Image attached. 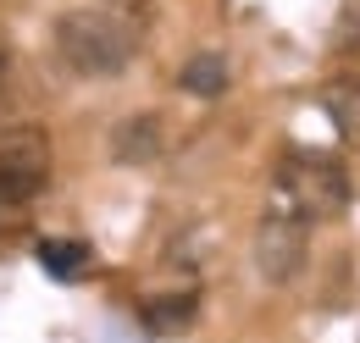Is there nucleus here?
<instances>
[{
    "label": "nucleus",
    "mask_w": 360,
    "mask_h": 343,
    "mask_svg": "<svg viewBox=\"0 0 360 343\" xmlns=\"http://www.w3.org/2000/svg\"><path fill=\"white\" fill-rule=\"evenodd\" d=\"M50 39H56V56H61L67 72H78V78H117L134 61L139 28H128L117 11H61Z\"/></svg>",
    "instance_id": "1"
},
{
    "label": "nucleus",
    "mask_w": 360,
    "mask_h": 343,
    "mask_svg": "<svg viewBox=\"0 0 360 343\" xmlns=\"http://www.w3.org/2000/svg\"><path fill=\"white\" fill-rule=\"evenodd\" d=\"M344 205H349V172L338 167L333 155L300 150V155L277 161L266 211L300 216V221H333V216H344Z\"/></svg>",
    "instance_id": "2"
},
{
    "label": "nucleus",
    "mask_w": 360,
    "mask_h": 343,
    "mask_svg": "<svg viewBox=\"0 0 360 343\" xmlns=\"http://www.w3.org/2000/svg\"><path fill=\"white\" fill-rule=\"evenodd\" d=\"M305 255H311V221L283 216V211H266L261 221H255L250 260H255L261 283H271V288H288V283L305 271Z\"/></svg>",
    "instance_id": "3"
},
{
    "label": "nucleus",
    "mask_w": 360,
    "mask_h": 343,
    "mask_svg": "<svg viewBox=\"0 0 360 343\" xmlns=\"http://www.w3.org/2000/svg\"><path fill=\"white\" fill-rule=\"evenodd\" d=\"M50 177V138L45 128H34V122H11V128H0V200H28V194H39Z\"/></svg>",
    "instance_id": "4"
},
{
    "label": "nucleus",
    "mask_w": 360,
    "mask_h": 343,
    "mask_svg": "<svg viewBox=\"0 0 360 343\" xmlns=\"http://www.w3.org/2000/svg\"><path fill=\"white\" fill-rule=\"evenodd\" d=\"M161 155H167V117L134 111L111 128V161L117 167H155Z\"/></svg>",
    "instance_id": "5"
},
{
    "label": "nucleus",
    "mask_w": 360,
    "mask_h": 343,
    "mask_svg": "<svg viewBox=\"0 0 360 343\" xmlns=\"http://www.w3.org/2000/svg\"><path fill=\"white\" fill-rule=\"evenodd\" d=\"M227 84H233V67H227V56H217V50L188 56L183 72H178V89L194 94V100H217V94H227Z\"/></svg>",
    "instance_id": "6"
},
{
    "label": "nucleus",
    "mask_w": 360,
    "mask_h": 343,
    "mask_svg": "<svg viewBox=\"0 0 360 343\" xmlns=\"http://www.w3.org/2000/svg\"><path fill=\"white\" fill-rule=\"evenodd\" d=\"M194 316H200V294H161L144 304L150 332H183V327H194Z\"/></svg>",
    "instance_id": "7"
},
{
    "label": "nucleus",
    "mask_w": 360,
    "mask_h": 343,
    "mask_svg": "<svg viewBox=\"0 0 360 343\" xmlns=\"http://www.w3.org/2000/svg\"><path fill=\"white\" fill-rule=\"evenodd\" d=\"M327 111H333V122H338V133L349 138V144H360V84L355 78H338V84H327Z\"/></svg>",
    "instance_id": "8"
},
{
    "label": "nucleus",
    "mask_w": 360,
    "mask_h": 343,
    "mask_svg": "<svg viewBox=\"0 0 360 343\" xmlns=\"http://www.w3.org/2000/svg\"><path fill=\"white\" fill-rule=\"evenodd\" d=\"M39 255H45V266L50 271H61V277H78L84 266H89V244H39Z\"/></svg>",
    "instance_id": "9"
},
{
    "label": "nucleus",
    "mask_w": 360,
    "mask_h": 343,
    "mask_svg": "<svg viewBox=\"0 0 360 343\" xmlns=\"http://www.w3.org/2000/svg\"><path fill=\"white\" fill-rule=\"evenodd\" d=\"M111 11H117V17L128 22V28H139V22L150 17V0H111Z\"/></svg>",
    "instance_id": "10"
},
{
    "label": "nucleus",
    "mask_w": 360,
    "mask_h": 343,
    "mask_svg": "<svg viewBox=\"0 0 360 343\" xmlns=\"http://www.w3.org/2000/svg\"><path fill=\"white\" fill-rule=\"evenodd\" d=\"M0 72H6V61H0Z\"/></svg>",
    "instance_id": "11"
}]
</instances>
